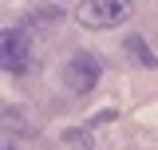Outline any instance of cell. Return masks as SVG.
<instances>
[{
    "label": "cell",
    "mask_w": 158,
    "mask_h": 150,
    "mask_svg": "<svg viewBox=\"0 0 158 150\" xmlns=\"http://www.w3.org/2000/svg\"><path fill=\"white\" fill-rule=\"evenodd\" d=\"M4 150H16V142H12V134H8V138H4Z\"/></svg>",
    "instance_id": "cell-8"
},
{
    "label": "cell",
    "mask_w": 158,
    "mask_h": 150,
    "mask_svg": "<svg viewBox=\"0 0 158 150\" xmlns=\"http://www.w3.org/2000/svg\"><path fill=\"white\" fill-rule=\"evenodd\" d=\"M0 48H4V71L8 75H24L28 67H32V48H28L24 28H4Z\"/></svg>",
    "instance_id": "cell-3"
},
{
    "label": "cell",
    "mask_w": 158,
    "mask_h": 150,
    "mask_svg": "<svg viewBox=\"0 0 158 150\" xmlns=\"http://www.w3.org/2000/svg\"><path fill=\"white\" fill-rule=\"evenodd\" d=\"M63 142H67V146H75V150H95L91 134H87V131H75V127H71V131H63Z\"/></svg>",
    "instance_id": "cell-6"
},
{
    "label": "cell",
    "mask_w": 158,
    "mask_h": 150,
    "mask_svg": "<svg viewBox=\"0 0 158 150\" xmlns=\"http://www.w3.org/2000/svg\"><path fill=\"white\" fill-rule=\"evenodd\" d=\"M99 75H103V63H99L91 52H75L63 67V87L71 95H91L99 87Z\"/></svg>",
    "instance_id": "cell-2"
},
{
    "label": "cell",
    "mask_w": 158,
    "mask_h": 150,
    "mask_svg": "<svg viewBox=\"0 0 158 150\" xmlns=\"http://www.w3.org/2000/svg\"><path fill=\"white\" fill-rule=\"evenodd\" d=\"M127 52H131V59L142 63V67H158V56L150 52V44H146L142 36H127Z\"/></svg>",
    "instance_id": "cell-5"
},
{
    "label": "cell",
    "mask_w": 158,
    "mask_h": 150,
    "mask_svg": "<svg viewBox=\"0 0 158 150\" xmlns=\"http://www.w3.org/2000/svg\"><path fill=\"white\" fill-rule=\"evenodd\" d=\"M59 20H63V8H59V4H40V8H32V12H28V20H24V24H28L32 32H48V28H56Z\"/></svg>",
    "instance_id": "cell-4"
},
{
    "label": "cell",
    "mask_w": 158,
    "mask_h": 150,
    "mask_svg": "<svg viewBox=\"0 0 158 150\" xmlns=\"http://www.w3.org/2000/svg\"><path fill=\"white\" fill-rule=\"evenodd\" d=\"M111 119H115V111H111V107H107V111H99L95 119H91V123H95V127H103V123H111Z\"/></svg>",
    "instance_id": "cell-7"
},
{
    "label": "cell",
    "mask_w": 158,
    "mask_h": 150,
    "mask_svg": "<svg viewBox=\"0 0 158 150\" xmlns=\"http://www.w3.org/2000/svg\"><path fill=\"white\" fill-rule=\"evenodd\" d=\"M131 12H135V4H131V0H79L75 20L83 24V28H91V32H103V28L123 24Z\"/></svg>",
    "instance_id": "cell-1"
}]
</instances>
